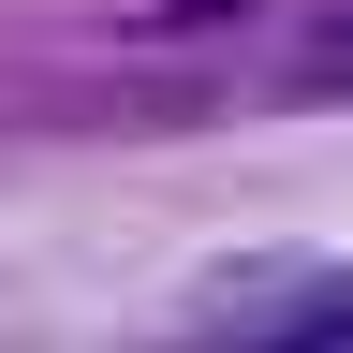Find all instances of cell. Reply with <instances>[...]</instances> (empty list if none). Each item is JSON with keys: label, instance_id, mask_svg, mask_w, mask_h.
Wrapping results in <instances>:
<instances>
[{"label": "cell", "instance_id": "cell-1", "mask_svg": "<svg viewBox=\"0 0 353 353\" xmlns=\"http://www.w3.org/2000/svg\"><path fill=\"white\" fill-rule=\"evenodd\" d=\"M309 88H353V15H324V44H309Z\"/></svg>", "mask_w": 353, "mask_h": 353}]
</instances>
